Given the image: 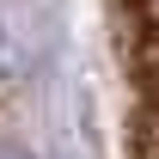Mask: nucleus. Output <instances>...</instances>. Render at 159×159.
<instances>
[{"label": "nucleus", "instance_id": "obj_1", "mask_svg": "<svg viewBox=\"0 0 159 159\" xmlns=\"http://www.w3.org/2000/svg\"><path fill=\"white\" fill-rule=\"evenodd\" d=\"M110 37L122 67L129 153L159 159V0H110Z\"/></svg>", "mask_w": 159, "mask_h": 159}, {"label": "nucleus", "instance_id": "obj_2", "mask_svg": "<svg viewBox=\"0 0 159 159\" xmlns=\"http://www.w3.org/2000/svg\"><path fill=\"white\" fill-rule=\"evenodd\" d=\"M0 159H31L25 147H12V141H0Z\"/></svg>", "mask_w": 159, "mask_h": 159}]
</instances>
